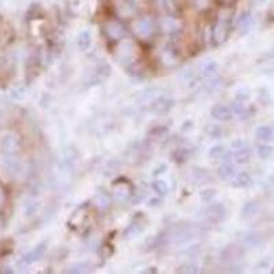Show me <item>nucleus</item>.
<instances>
[{"label": "nucleus", "instance_id": "nucleus-20", "mask_svg": "<svg viewBox=\"0 0 274 274\" xmlns=\"http://www.w3.org/2000/svg\"><path fill=\"white\" fill-rule=\"evenodd\" d=\"M255 137L262 143H270L274 140V129L272 126L262 125L258 129L255 130Z\"/></svg>", "mask_w": 274, "mask_h": 274}, {"label": "nucleus", "instance_id": "nucleus-29", "mask_svg": "<svg viewBox=\"0 0 274 274\" xmlns=\"http://www.w3.org/2000/svg\"><path fill=\"white\" fill-rule=\"evenodd\" d=\"M152 189L161 196H165V195L169 192V185L166 184V181L163 180H155L152 183Z\"/></svg>", "mask_w": 274, "mask_h": 274}, {"label": "nucleus", "instance_id": "nucleus-12", "mask_svg": "<svg viewBox=\"0 0 274 274\" xmlns=\"http://www.w3.org/2000/svg\"><path fill=\"white\" fill-rule=\"evenodd\" d=\"M211 117L219 122H229L233 118V111L225 105H217L211 108Z\"/></svg>", "mask_w": 274, "mask_h": 274}, {"label": "nucleus", "instance_id": "nucleus-14", "mask_svg": "<svg viewBox=\"0 0 274 274\" xmlns=\"http://www.w3.org/2000/svg\"><path fill=\"white\" fill-rule=\"evenodd\" d=\"M46 251H47V247H46V244H40V245H37V247H34L30 252H28L26 255H24V258H22V263L25 265H32L34 262H37L39 259H41L44 257V254H46Z\"/></svg>", "mask_w": 274, "mask_h": 274}, {"label": "nucleus", "instance_id": "nucleus-8", "mask_svg": "<svg viewBox=\"0 0 274 274\" xmlns=\"http://www.w3.org/2000/svg\"><path fill=\"white\" fill-rule=\"evenodd\" d=\"M0 170L3 174L8 178L15 177L16 174L21 171V162L15 155H1L0 161Z\"/></svg>", "mask_w": 274, "mask_h": 274}, {"label": "nucleus", "instance_id": "nucleus-36", "mask_svg": "<svg viewBox=\"0 0 274 274\" xmlns=\"http://www.w3.org/2000/svg\"><path fill=\"white\" fill-rule=\"evenodd\" d=\"M180 273H198V267L195 265H183L178 269Z\"/></svg>", "mask_w": 274, "mask_h": 274}, {"label": "nucleus", "instance_id": "nucleus-39", "mask_svg": "<svg viewBox=\"0 0 274 274\" xmlns=\"http://www.w3.org/2000/svg\"><path fill=\"white\" fill-rule=\"evenodd\" d=\"M161 200H159V199H151V200H150V203H148V204H150V206H151V207H156V206H159V204H161Z\"/></svg>", "mask_w": 274, "mask_h": 274}, {"label": "nucleus", "instance_id": "nucleus-25", "mask_svg": "<svg viewBox=\"0 0 274 274\" xmlns=\"http://www.w3.org/2000/svg\"><path fill=\"white\" fill-rule=\"evenodd\" d=\"M77 44H78V48L81 51H87L92 46V36H91V33L88 30L81 32L80 36H78V40H77Z\"/></svg>", "mask_w": 274, "mask_h": 274}, {"label": "nucleus", "instance_id": "nucleus-1", "mask_svg": "<svg viewBox=\"0 0 274 274\" xmlns=\"http://www.w3.org/2000/svg\"><path fill=\"white\" fill-rule=\"evenodd\" d=\"M130 32L140 41H150L158 32V22L151 15H136L130 19Z\"/></svg>", "mask_w": 274, "mask_h": 274}, {"label": "nucleus", "instance_id": "nucleus-16", "mask_svg": "<svg viewBox=\"0 0 274 274\" xmlns=\"http://www.w3.org/2000/svg\"><path fill=\"white\" fill-rule=\"evenodd\" d=\"M213 180L211 174L206 169H199L195 167L191 170V181L194 183L195 185H204Z\"/></svg>", "mask_w": 274, "mask_h": 274}, {"label": "nucleus", "instance_id": "nucleus-11", "mask_svg": "<svg viewBox=\"0 0 274 274\" xmlns=\"http://www.w3.org/2000/svg\"><path fill=\"white\" fill-rule=\"evenodd\" d=\"M171 107H173V100L166 95H159L158 97H155L151 102V105L148 106V108L156 114L167 113Z\"/></svg>", "mask_w": 274, "mask_h": 274}, {"label": "nucleus", "instance_id": "nucleus-34", "mask_svg": "<svg viewBox=\"0 0 274 274\" xmlns=\"http://www.w3.org/2000/svg\"><path fill=\"white\" fill-rule=\"evenodd\" d=\"M10 96L13 97L14 100H21V99H22V97L25 96L24 88H14V89H11V92H10Z\"/></svg>", "mask_w": 274, "mask_h": 274}, {"label": "nucleus", "instance_id": "nucleus-21", "mask_svg": "<svg viewBox=\"0 0 274 274\" xmlns=\"http://www.w3.org/2000/svg\"><path fill=\"white\" fill-rule=\"evenodd\" d=\"M252 184V178L248 173H236V176L232 178V186L234 188H248Z\"/></svg>", "mask_w": 274, "mask_h": 274}, {"label": "nucleus", "instance_id": "nucleus-27", "mask_svg": "<svg viewBox=\"0 0 274 274\" xmlns=\"http://www.w3.org/2000/svg\"><path fill=\"white\" fill-rule=\"evenodd\" d=\"M225 152L226 148L224 145H214V147L210 148L209 158L210 159H213V161H221L222 156L225 155Z\"/></svg>", "mask_w": 274, "mask_h": 274}, {"label": "nucleus", "instance_id": "nucleus-38", "mask_svg": "<svg viewBox=\"0 0 274 274\" xmlns=\"http://www.w3.org/2000/svg\"><path fill=\"white\" fill-rule=\"evenodd\" d=\"M4 204H6V192H4L3 186L0 185V210L3 209Z\"/></svg>", "mask_w": 274, "mask_h": 274}, {"label": "nucleus", "instance_id": "nucleus-42", "mask_svg": "<svg viewBox=\"0 0 274 274\" xmlns=\"http://www.w3.org/2000/svg\"><path fill=\"white\" fill-rule=\"evenodd\" d=\"M0 46H1V41H0Z\"/></svg>", "mask_w": 274, "mask_h": 274}, {"label": "nucleus", "instance_id": "nucleus-2", "mask_svg": "<svg viewBox=\"0 0 274 274\" xmlns=\"http://www.w3.org/2000/svg\"><path fill=\"white\" fill-rule=\"evenodd\" d=\"M232 10L230 7H222L217 14V22L214 25L211 30V39L215 46H219L225 43L230 33V26H232Z\"/></svg>", "mask_w": 274, "mask_h": 274}, {"label": "nucleus", "instance_id": "nucleus-15", "mask_svg": "<svg viewBox=\"0 0 274 274\" xmlns=\"http://www.w3.org/2000/svg\"><path fill=\"white\" fill-rule=\"evenodd\" d=\"M93 206L100 213L108 211L110 207H111V198H110V195L106 194V192H97L95 195V198H93Z\"/></svg>", "mask_w": 274, "mask_h": 274}, {"label": "nucleus", "instance_id": "nucleus-32", "mask_svg": "<svg viewBox=\"0 0 274 274\" xmlns=\"http://www.w3.org/2000/svg\"><path fill=\"white\" fill-rule=\"evenodd\" d=\"M258 153L262 159H267V158H270V156H272V153H273V148H272L270 145H260V147L258 148Z\"/></svg>", "mask_w": 274, "mask_h": 274}, {"label": "nucleus", "instance_id": "nucleus-19", "mask_svg": "<svg viewBox=\"0 0 274 274\" xmlns=\"http://www.w3.org/2000/svg\"><path fill=\"white\" fill-rule=\"evenodd\" d=\"M234 176H236V167L232 162H224L222 166L218 169V177L224 181H232Z\"/></svg>", "mask_w": 274, "mask_h": 274}, {"label": "nucleus", "instance_id": "nucleus-18", "mask_svg": "<svg viewBox=\"0 0 274 274\" xmlns=\"http://www.w3.org/2000/svg\"><path fill=\"white\" fill-rule=\"evenodd\" d=\"M252 25H254V19H252L251 13H244L239 16V19L236 22V29L240 34H247L251 30Z\"/></svg>", "mask_w": 274, "mask_h": 274}, {"label": "nucleus", "instance_id": "nucleus-7", "mask_svg": "<svg viewBox=\"0 0 274 274\" xmlns=\"http://www.w3.org/2000/svg\"><path fill=\"white\" fill-rule=\"evenodd\" d=\"M156 22H158V29L165 34H176L183 29V21L173 14L161 16Z\"/></svg>", "mask_w": 274, "mask_h": 274}, {"label": "nucleus", "instance_id": "nucleus-9", "mask_svg": "<svg viewBox=\"0 0 274 274\" xmlns=\"http://www.w3.org/2000/svg\"><path fill=\"white\" fill-rule=\"evenodd\" d=\"M135 195L129 180H117L113 184V196L118 202H125Z\"/></svg>", "mask_w": 274, "mask_h": 274}, {"label": "nucleus", "instance_id": "nucleus-31", "mask_svg": "<svg viewBox=\"0 0 274 274\" xmlns=\"http://www.w3.org/2000/svg\"><path fill=\"white\" fill-rule=\"evenodd\" d=\"M204 132H206L210 137H215V138L222 135V129H221V126H218V125H207Z\"/></svg>", "mask_w": 274, "mask_h": 274}, {"label": "nucleus", "instance_id": "nucleus-26", "mask_svg": "<svg viewBox=\"0 0 274 274\" xmlns=\"http://www.w3.org/2000/svg\"><path fill=\"white\" fill-rule=\"evenodd\" d=\"M258 211H259V204L257 202L245 203L242 210V217L243 218L254 217Z\"/></svg>", "mask_w": 274, "mask_h": 274}, {"label": "nucleus", "instance_id": "nucleus-17", "mask_svg": "<svg viewBox=\"0 0 274 274\" xmlns=\"http://www.w3.org/2000/svg\"><path fill=\"white\" fill-rule=\"evenodd\" d=\"M214 0H188L189 7L198 14H206L214 7Z\"/></svg>", "mask_w": 274, "mask_h": 274}, {"label": "nucleus", "instance_id": "nucleus-23", "mask_svg": "<svg viewBox=\"0 0 274 274\" xmlns=\"http://www.w3.org/2000/svg\"><path fill=\"white\" fill-rule=\"evenodd\" d=\"M232 152H233L234 162H237V163H247V162L250 161L251 150L248 145L243 147V148H240V150L232 151Z\"/></svg>", "mask_w": 274, "mask_h": 274}, {"label": "nucleus", "instance_id": "nucleus-24", "mask_svg": "<svg viewBox=\"0 0 274 274\" xmlns=\"http://www.w3.org/2000/svg\"><path fill=\"white\" fill-rule=\"evenodd\" d=\"M233 114H236L239 118H242V120H245V118H248L250 117V108L247 107V106L244 105L243 102H240V100H237L236 103L233 105Z\"/></svg>", "mask_w": 274, "mask_h": 274}, {"label": "nucleus", "instance_id": "nucleus-35", "mask_svg": "<svg viewBox=\"0 0 274 274\" xmlns=\"http://www.w3.org/2000/svg\"><path fill=\"white\" fill-rule=\"evenodd\" d=\"M88 265L87 263H80V265H74V266L69 270L70 273H85L88 272Z\"/></svg>", "mask_w": 274, "mask_h": 274}, {"label": "nucleus", "instance_id": "nucleus-28", "mask_svg": "<svg viewBox=\"0 0 274 274\" xmlns=\"http://www.w3.org/2000/svg\"><path fill=\"white\" fill-rule=\"evenodd\" d=\"M143 228H144V226L141 225L140 222H132L129 228L126 229V232H125V237H126V239H133V237H136L137 234L141 233Z\"/></svg>", "mask_w": 274, "mask_h": 274}, {"label": "nucleus", "instance_id": "nucleus-33", "mask_svg": "<svg viewBox=\"0 0 274 274\" xmlns=\"http://www.w3.org/2000/svg\"><path fill=\"white\" fill-rule=\"evenodd\" d=\"M214 196H215V191L214 189H206V191L200 192V199H202L203 202H210Z\"/></svg>", "mask_w": 274, "mask_h": 274}, {"label": "nucleus", "instance_id": "nucleus-30", "mask_svg": "<svg viewBox=\"0 0 274 274\" xmlns=\"http://www.w3.org/2000/svg\"><path fill=\"white\" fill-rule=\"evenodd\" d=\"M36 210H37V203L36 202H32V200H28V202H25L24 204V215L25 217H29V215H33L34 213H36Z\"/></svg>", "mask_w": 274, "mask_h": 274}, {"label": "nucleus", "instance_id": "nucleus-10", "mask_svg": "<svg viewBox=\"0 0 274 274\" xmlns=\"http://www.w3.org/2000/svg\"><path fill=\"white\" fill-rule=\"evenodd\" d=\"M158 62L165 69H171L178 65V55L176 49L171 47H163L158 52Z\"/></svg>", "mask_w": 274, "mask_h": 274}, {"label": "nucleus", "instance_id": "nucleus-3", "mask_svg": "<svg viewBox=\"0 0 274 274\" xmlns=\"http://www.w3.org/2000/svg\"><path fill=\"white\" fill-rule=\"evenodd\" d=\"M102 30L105 37L111 43H120V41L126 39L128 34V28L122 22V19L114 16V18H107L103 25H102Z\"/></svg>", "mask_w": 274, "mask_h": 274}, {"label": "nucleus", "instance_id": "nucleus-13", "mask_svg": "<svg viewBox=\"0 0 274 274\" xmlns=\"http://www.w3.org/2000/svg\"><path fill=\"white\" fill-rule=\"evenodd\" d=\"M226 215V210L222 203H215L211 204L206 209V218L211 221V222H219L222 221Z\"/></svg>", "mask_w": 274, "mask_h": 274}, {"label": "nucleus", "instance_id": "nucleus-6", "mask_svg": "<svg viewBox=\"0 0 274 274\" xmlns=\"http://www.w3.org/2000/svg\"><path fill=\"white\" fill-rule=\"evenodd\" d=\"M21 148V138L14 132H4L0 137L1 155H16Z\"/></svg>", "mask_w": 274, "mask_h": 274}, {"label": "nucleus", "instance_id": "nucleus-37", "mask_svg": "<svg viewBox=\"0 0 274 274\" xmlns=\"http://www.w3.org/2000/svg\"><path fill=\"white\" fill-rule=\"evenodd\" d=\"M215 3H218L221 7H232L236 4L237 0H214Z\"/></svg>", "mask_w": 274, "mask_h": 274}, {"label": "nucleus", "instance_id": "nucleus-4", "mask_svg": "<svg viewBox=\"0 0 274 274\" xmlns=\"http://www.w3.org/2000/svg\"><path fill=\"white\" fill-rule=\"evenodd\" d=\"M114 57L122 66H133L137 62V48L132 41L122 40L117 43Z\"/></svg>", "mask_w": 274, "mask_h": 274}, {"label": "nucleus", "instance_id": "nucleus-40", "mask_svg": "<svg viewBox=\"0 0 274 274\" xmlns=\"http://www.w3.org/2000/svg\"><path fill=\"white\" fill-rule=\"evenodd\" d=\"M129 1L133 4H141V3H144L145 0H129Z\"/></svg>", "mask_w": 274, "mask_h": 274}, {"label": "nucleus", "instance_id": "nucleus-22", "mask_svg": "<svg viewBox=\"0 0 274 274\" xmlns=\"http://www.w3.org/2000/svg\"><path fill=\"white\" fill-rule=\"evenodd\" d=\"M199 70L202 73L203 77H206V78H213V77L217 74L218 65L214 61H206V62H203L202 65H200Z\"/></svg>", "mask_w": 274, "mask_h": 274}, {"label": "nucleus", "instance_id": "nucleus-41", "mask_svg": "<svg viewBox=\"0 0 274 274\" xmlns=\"http://www.w3.org/2000/svg\"><path fill=\"white\" fill-rule=\"evenodd\" d=\"M255 1H257V3H265L266 0H255Z\"/></svg>", "mask_w": 274, "mask_h": 274}, {"label": "nucleus", "instance_id": "nucleus-5", "mask_svg": "<svg viewBox=\"0 0 274 274\" xmlns=\"http://www.w3.org/2000/svg\"><path fill=\"white\" fill-rule=\"evenodd\" d=\"M110 6L114 15L120 19H132L137 14L136 4L130 3L129 0H110Z\"/></svg>", "mask_w": 274, "mask_h": 274}]
</instances>
